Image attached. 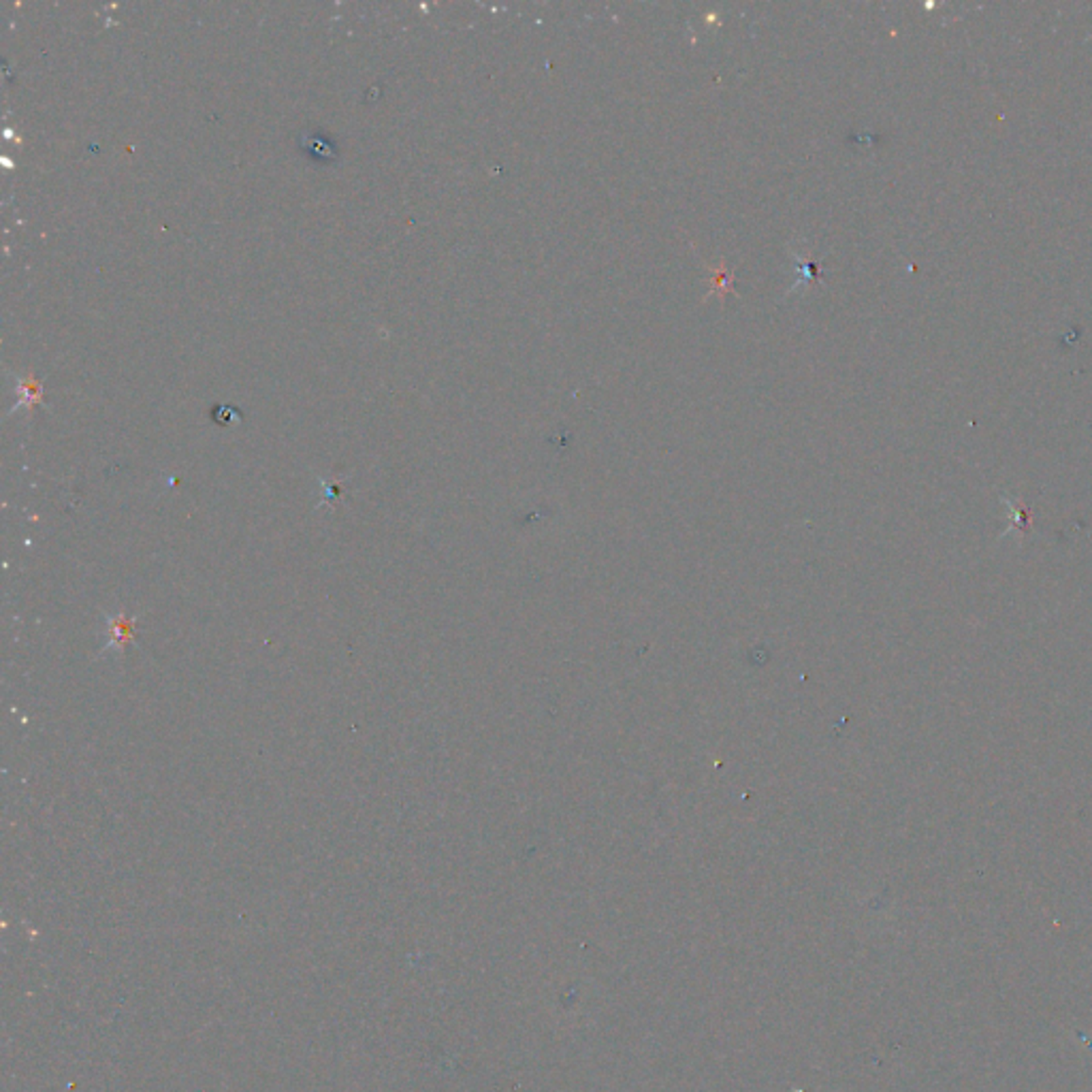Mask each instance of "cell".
<instances>
[{
	"label": "cell",
	"instance_id": "obj_1",
	"mask_svg": "<svg viewBox=\"0 0 1092 1092\" xmlns=\"http://www.w3.org/2000/svg\"><path fill=\"white\" fill-rule=\"evenodd\" d=\"M132 630H135V617H128L124 613L107 617V642L103 651H124L126 645L132 642Z\"/></svg>",
	"mask_w": 1092,
	"mask_h": 1092
},
{
	"label": "cell",
	"instance_id": "obj_2",
	"mask_svg": "<svg viewBox=\"0 0 1092 1092\" xmlns=\"http://www.w3.org/2000/svg\"><path fill=\"white\" fill-rule=\"evenodd\" d=\"M301 148H304L305 156H310L314 161L318 162H331L337 158V148L336 143L331 141L329 136L318 132V135H308L301 139Z\"/></svg>",
	"mask_w": 1092,
	"mask_h": 1092
},
{
	"label": "cell",
	"instance_id": "obj_3",
	"mask_svg": "<svg viewBox=\"0 0 1092 1092\" xmlns=\"http://www.w3.org/2000/svg\"><path fill=\"white\" fill-rule=\"evenodd\" d=\"M211 416H214V421H216L218 425H229L230 421H237V418L242 421V412H239L237 408H233V405H220V404L214 405V410H211Z\"/></svg>",
	"mask_w": 1092,
	"mask_h": 1092
}]
</instances>
